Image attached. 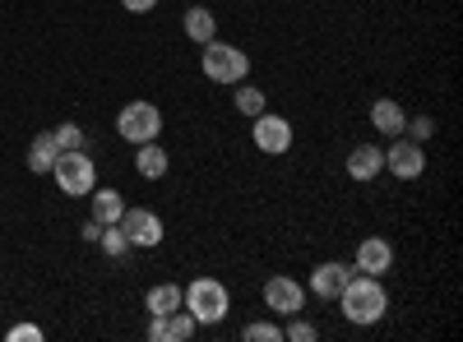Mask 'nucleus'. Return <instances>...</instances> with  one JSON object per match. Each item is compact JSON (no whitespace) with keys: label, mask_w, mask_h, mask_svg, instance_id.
<instances>
[{"label":"nucleus","mask_w":463,"mask_h":342,"mask_svg":"<svg viewBox=\"0 0 463 342\" xmlns=\"http://www.w3.org/2000/svg\"><path fill=\"white\" fill-rule=\"evenodd\" d=\"M338 310H343V319H347V324L371 328V324H380L384 315H390V291H384V282H380V278L353 273V278H347V287L338 291Z\"/></svg>","instance_id":"1"},{"label":"nucleus","mask_w":463,"mask_h":342,"mask_svg":"<svg viewBox=\"0 0 463 342\" xmlns=\"http://www.w3.org/2000/svg\"><path fill=\"white\" fill-rule=\"evenodd\" d=\"M181 306L195 315L200 328H218L232 315V291L218 278H195L190 287H181Z\"/></svg>","instance_id":"2"},{"label":"nucleus","mask_w":463,"mask_h":342,"mask_svg":"<svg viewBox=\"0 0 463 342\" xmlns=\"http://www.w3.org/2000/svg\"><path fill=\"white\" fill-rule=\"evenodd\" d=\"M200 69H204V79L232 88V84L250 79V56H246L237 42H222V37H213V42L200 47Z\"/></svg>","instance_id":"3"},{"label":"nucleus","mask_w":463,"mask_h":342,"mask_svg":"<svg viewBox=\"0 0 463 342\" xmlns=\"http://www.w3.org/2000/svg\"><path fill=\"white\" fill-rule=\"evenodd\" d=\"M52 176H56L65 199H89L93 185H98V162L84 153V148H65V153L56 158V167H52Z\"/></svg>","instance_id":"4"},{"label":"nucleus","mask_w":463,"mask_h":342,"mask_svg":"<svg viewBox=\"0 0 463 342\" xmlns=\"http://www.w3.org/2000/svg\"><path fill=\"white\" fill-rule=\"evenodd\" d=\"M116 134H121L126 143H148L163 134V111L158 102H126L121 111H116Z\"/></svg>","instance_id":"5"},{"label":"nucleus","mask_w":463,"mask_h":342,"mask_svg":"<svg viewBox=\"0 0 463 342\" xmlns=\"http://www.w3.org/2000/svg\"><path fill=\"white\" fill-rule=\"evenodd\" d=\"M297 130L288 116H279V111H260V116H250V143H255V153L264 158H283L288 148H292Z\"/></svg>","instance_id":"6"},{"label":"nucleus","mask_w":463,"mask_h":342,"mask_svg":"<svg viewBox=\"0 0 463 342\" xmlns=\"http://www.w3.org/2000/svg\"><path fill=\"white\" fill-rule=\"evenodd\" d=\"M121 232H126L130 250H153V245H163L167 226H163V217L153 213V208H130V204H126V213H121Z\"/></svg>","instance_id":"7"},{"label":"nucleus","mask_w":463,"mask_h":342,"mask_svg":"<svg viewBox=\"0 0 463 342\" xmlns=\"http://www.w3.org/2000/svg\"><path fill=\"white\" fill-rule=\"evenodd\" d=\"M264 306H269V315H279V319L301 315L306 310V287L297 278H288V273H274L264 282Z\"/></svg>","instance_id":"8"},{"label":"nucleus","mask_w":463,"mask_h":342,"mask_svg":"<svg viewBox=\"0 0 463 342\" xmlns=\"http://www.w3.org/2000/svg\"><path fill=\"white\" fill-rule=\"evenodd\" d=\"M384 171L399 176V180H417L421 171H427V153H421V143L399 134L390 148H384Z\"/></svg>","instance_id":"9"},{"label":"nucleus","mask_w":463,"mask_h":342,"mask_svg":"<svg viewBox=\"0 0 463 342\" xmlns=\"http://www.w3.org/2000/svg\"><path fill=\"white\" fill-rule=\"evenodd\" d=\"M394 269V245L384 236H366L353 254V273H366V278H384Z\"/></svg>","instance_id":"10"},{"label":"nucleus","mask_w":463,"mask_h":342,"mask_svg":"<svg viewBox=\"0 0 463 342\" xmlns=\"http://www.w3.org/2000/svg\"><path fill=\"white\" fill-rule=\"evenodd\" d=\"M347 278H353V263L343 259H325L311 269V282H306V291H316L320 300H338V291L347 287Z\"/></svg>","instance_id":"11"},{"label":"nucleus","mask_w":463,"mask_h":342,"mask_svg":"<svg viewBox=\"0 0 463 342\" xmlns=\"http://www.w3.org/2000/svg\"><path fill=\"white\" fill-rule=\"evenodd\" d=\"M384 171V148L380 143H357L353 148V153H347V176H353V180H375Z\"/></svg>","instance_id":"12"},{"label":"nucleus","mask_w":463,"mask_h":342,"mask_svg":"<svg viewBox=\"0 0 463 342\" xmlns=\"http://www.w3.org/2000/svg\"><path fill=\"white\" fill-rule=\"evenodd\" d=\"M167 167H172V158H167V148H163L158 139L135 143V171H139L144 180H163V176H167Z\"/></svg>","instance_id":"13"},{"label":"nucleus","mask_w":463,"mask_h":342,"mask_svg":"<svg viewBox=\"0 0 463 342\" xmlns=\"http://www.w3.org/2000/svg\"><path fill=\"white\" fill-rule=\"evenodd\" d=\"M181 28H185V37L195 47H204V42H213L218 37V14L209 10V5H190L185 14H181Z\"/></svg>","instance_id":"14"},{"label":"nucleus","mask_w":463,"mask_h":342,"mask_svg":"<svg viewBox=\"0 0 463 342\" xmlns=\"http://www.w3.org/2000/svg\"><path fill=\"white\" fill-rule=\"evenodd\" d=\"M371 125H375L380 134L399 139V134H403V125H408V111H403L394 97H375V102H371Z\"/></svg>","instance_id":"15"},{"label":"nucleus","mask_w":463,"mask_h":342,"mask_svg":"<svg viewBox=\"0 0 463 342\" xmlns=\"http://www.w3.org/2000/svg\"><path fill=\"white\" fill-rule=\"evenodd\" d=\"M56 158H61V143H56V134H52V130H43V134H33V139H28V171L52 176Z\"/></svg>","instance_id":"16"},{"label":"nucleus","mask_w":463,"mask_h":342,"mask_svg":"<svg viewBox=\"0 0 463 342\" xmlns=\"http://www.w3.org/2000/svg\"><path fill=\"white\" fill-rule=\"evenodd\" d=\"M93 222H102V226H111V222H121V213H126V195L121 189H111V185H93Z\"/></svg>","instance_id":"17"},{"label":"nucleus","mask_w":463,"mask_h":342,"mask_svg":"<svg viewBox=\"0 0 463 342\" xmlns=\"http://www.w3.org/2000/svg\"><path fill=\"white\" fill-rule=\"evenodd\" d=\"M232 106H237L241 116L250 121V116H260V111H269V97H264V88H255L250 79H241V84H232Z\"/></svg>","instance_id":"18"},{"label":"nucleus","mask_w":463,"mask_h":342,"mask_svg":"<svg viewBox=\"0 0 463 342\" xmlns=\"http://www.w3.org/2000/svg\"><path fill=\"white\" fill-rule=\"evenodd\" d=\"M144 310H148V315H172V310H181V287H176V282H158V287H148Z\"/></svg>","instance_id":"19"},{"label":"nucleus","mask_w":463,"mask_h":342,"mask_svg":"<svg viewBox=\"0 0 463 342\" xmlns=\"http://www.w3.org/2000/svg\"><path fill=\"white\" fill-rule=\"evenodd\" d=\"M195 315H190L185 306L181 310H172V315H163V342H185V337H195Z\"/></svg>","instance_id":"20"},{"label":"nucleus","mask_w":463,"mask_h":342,"mask_svg":"<svg viewBox=\"0 0 463 342\" xmlns=\"http://www.w3.org/2000/svg\"><path fill=\"white\" fill-rule=\"evenodd\" d=\"M241 337H246V342H283V324H274V319H250V324L241 328Z\"/></svg>","instance_id":"21"},{"label":"nucleus","mask_w":463,"mask_h":342,"mask_svg":"<svg viewBox=\"0 0 463 342\" xmlns=\"http://www.w3.org/2000/svg\"><path fill=\"white\" fill-rule=\"evenodd\" d=\"M316 337H320V328L311 319H301V315L283 319V342H316Z\"/></svg>","instance_id":"22"},{"label":"nucleus","mask_w":463,"mask_h":342,"mask_svg":"<svg viewBox=\"0 0 463 342\" xmlns=\"http://www.w3.org/2000/svg\"><path fill=\"white\" fill-rule=\"evenodd\" d=\"M98 245H102V254H111V259H121V254L130 250V241H126V232H121V222H111V226H102V236H98Z\"/></svg>","instance_id":"23"},{"label":"nucleus","mask_w":463,"mask_h":342,"mask_svg":"<svg viewBox=\"0 0 463 342\" xmlns=\"http://www.w3.org/2000/svg\"><path fill=\"white\" fill-rule=\"evenodd\" d=\"M403 134H408V139H417V143H427V139L436 134V121H431V116H408Z\"/></svg>","instance_id":"24"},{"label":"nucleus","mask_w":463,"mask_h":342,"mask_svg":"<svg viewBox=\"0 0 463 342\" xmlns=\"http://www.w3.org/2000/svg\"><path fill=\"white\" fill-rule=\"evenodd\" d=\"M52 134H56V143H61V153H65V148H84V130H80V125H74V121H65V125H56Z\"/></svg>","instance_id":"25"},{"label":"nucleus","mask_w":463,"mask_h":342,"mask_svg":"<svg viewBox=\"0 0 463 342\" xmlns=\"http://www.w3.org/2000/svg\"><path fill=\"white\" fill-rule=\"evenodd\" d=\"M10 342H43V328H37V324H14Z\"/></svg>","instance_id":"26"},{"label":"nucleus","mask_w":463,"mask_h":342,"mask_svg":"<svg viewBox=\"0 0 463 342\" xmlns=\"http://www.w3.org/2000/svg\"><path fill=\"white\" fill-rule=\"evenodd\" d=\"M121 5H126L130 14H148V10H158V0H121Z\"/></svg>","instance_id":"27"},{"label":"nucleus","mask_w":463,"mask_h":342,"mask_svg":"<svg viewBox=\"0 0 463 342\" xmlns=\"http://www.w3.org/2000/svg\"><path fill=\"white\" fill-rule=\"evenodd\" d=\"M98 236H102V222H93V217H89V222H84V241H93V245H98Z\"/></svg>","instance_id":"28"}]
</instances>
